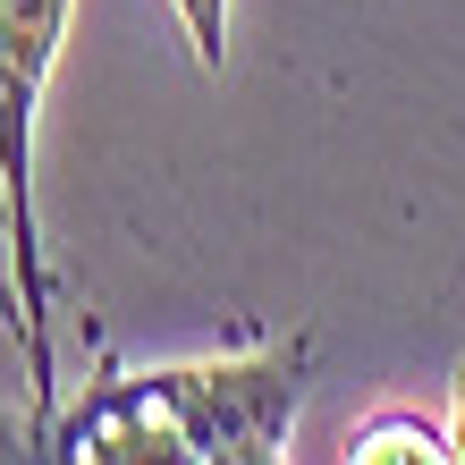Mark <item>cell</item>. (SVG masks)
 Here are the masks:
<instances>
[{
    "label": "cell",
    "instance_id": "1",
    "mask_svg": "<svg viewBox=\"0 0 465 465\" xmlns=\"http://www.w3.org/2000/svg\"><path fill=\"white\" fill-rule=\"evenodd\" d=\"M296 398V355L111 381L51 431V465H280Z\"/></svg>",
    "mask_w": 465,
    "mask_h": 465
},
{
    "label": "cell",
    "instance_id": "2",
    "mask_svg": "<svg viewBox=\"0 0 465 465\" xmlns=\"http://www.w3.org/2000/svg\"><path fill=\"white\" fill-rule=\"evenodd\" d=\"M60 43H68V0H0V203H9V221H17V322H25L35 398H51L43 271H35V102L51 85Z\"/></svg>",
    "mask_w": 465,
    "mask_h": 465
},
{
    "label": "cell",
    "instance_id": "3",
    "mask_svg": "<svg viewBox=\"0 0 465 465\" xmlns=\"http://www.w3.org/2000/svg\"><path fill=\"white\" fill-rule=\"evenodd\" d=\"M347 465H465V372H457V423H423V415H372L347 440Z\"/></svg>",
    "mask_w": 465,
    "mask_h": 465
},
{
    "label": "cell",
    "instance_id": "4",
    "mask_svg": "<svg viewBox=\"0 0 465 465\" xmlns=\"http://www.w3.org/2000/svg\"><path fill=\"white\" fill-rule=\"evenodd\" d=\"M178 17H186V43H195V60H203V68H221V60H229V0H178Z\"/></svg>",
    "mask_w": 465,
    "mask_h": 465
}]
</instances>
